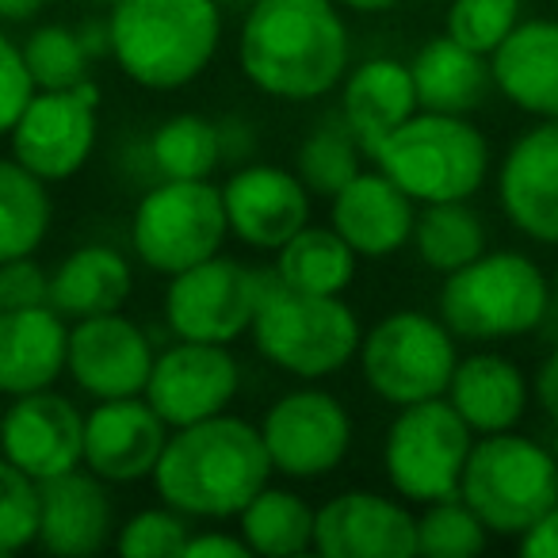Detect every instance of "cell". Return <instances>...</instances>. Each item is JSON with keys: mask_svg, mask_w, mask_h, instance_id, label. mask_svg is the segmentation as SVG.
<instances>
[{"mask_svg": "<svg viewBox=\"0 0 558 558\" xmlns=\"http://www.w3.org/2000/svg\"><path fill=\"white\" fill-rule=\"evenodd\" d=\"M70 352V322L50 303L0 311V398L58 387Z\"/></svg>", "mask_w": 558, "mask_h": 558, "instance_id": "603a6c76", "label": "cell"}, {"mask_svg": "<svg viewBox=\"0 0 558 558\" xmlns=\"http://www.w3.org/2000/svg\"><path fill=\"white\" fill-rule=\"evenodd\" d=\"M413 248L425 268H433L436 276H451L486 253V222L471 207V199L425 203L417 207L413 222Z\"/></svg>", "mask_w": 558, "mask_h": 558, "instance_id": "1f68e13d", "label": "cell"}, {"mask_svg": "<svg viewBox=\"0 0 558 558\" xmlns=\"http://www.w3.org/2000/svg\"><path fill=\"white\" fill-rule=\"evenodd\" d=\"M50 0H0V24L16 27V24H35V20L47 12Z\"/></svg>", "mask_w": 558, "mask_h": 558, "instance_id": "bcb514c9", "label": "cell"}, {"mask_svg": "<svg viewBox=\"0 0 558 558\" xmlns=\"http://www.w3.org/2000/svg\"><path fill=\"white\" fill-rule=\"evenodd\" d=\"M341 119L352 126V134L360 138L364 154L372 157V149L387 138L390 131L405 123L410 116H417V85H413L410 62L398 58L375 54L364 62L349 65L341 81Z\"/></svg>", "mask_w": 558, "mask_h": 558, "instance_id": "cb8c5ba5", "label": "cell"}, {"mask_svg": "<svg viewBox=\"0 0 558 558\" xmlns=\"http://www.w3.org/2000/svg\"><path fill=\"white\" fill-rule=\"evenodd\" d=\"M149 165L157 180H210L222 169L218 146V119L180 111L169 116L146 134Z\"/></svg>", "mask_w": 558, "mask_h": 558, "instance_id": "d6a6232c", "label": "cell"}, {"mask_svg": "<svg viewBox=\"0 0 558 558\" xmlns=\"http://www.w3.org/2000/svg\"><path fill=\"white\" fill-rule=\"evenodd\" d=\"M520 24V0H451L444 32L474 54H494Z\"/></svg>", "mask_w": 558, "mask_h": 558, "instance_id": "f35d334b", "label": "cell"}, {"mask_svg": "<svg viewBox=\"0 0 558 558\" xmlns=\"http://www.w3.org/2000/svg\"><path fill=\"white\" fill-rule=\"evenodd\" d=\"M222 207L230 238L253 253H276L311 222L314 195L295 169L271 161H245L226 177Z\"/></svg>", "mask_w": 558, "mask_h": 558, "instance_id": "e0dca14e", "label": "cell"}, {"mask_svg": "<svg viewBox=\"0 0 558 558\" xmlns=\"http://www.w3.org/2000/svg\"><path fill=\"white\" fill-rule=\"evenodd\" d=\"M134 295V264L119 245L88 241L65 253L50 271V306L65 322L123 311Z\"/></svg>", "mask_w": 558, "mask_h": 558, "instance_id": "4316f807", "label": "cell"}, {"mask_svg": "<svg viewBox=\"0 0 558 558\" xmlns=\"http://www.w3.org/2000/svg\"><path fill=\"white\" fill-rule=\"evenodd\" d=\"M39 93L32 81L24 58V43L12 39L9 27L0 24V138H9L12 123L20 119V111L27 108V100Z\"/></svg>", "mask_w": 558, "mask_h": 558, "instance_id": "ab89813d", "label": "cell"}, {"mask_svg": "<svg viewBox=\"0 0 558 558\" xmlns=\"http://www.w3.org/2000/svg\"><path fill=\"white\" fill-rule=\"evenodd\" d=\"M0 413H4V398H0Z\"/></svg>", "mask_w": 558, "mask_h": 558, "instance_id": "db71d44e", "label": "cell"}, {"mask_svg": "<svg viewBox=\"0 0 558 558\" xmlns=\"http://www.w3.org/2000/svg\"><path fill=\"white\" fill-rule=\"evenodd\" d=\"M497 203L524 238L558 245V119H539L509 146L497 172Z\"/></svg>", "mask_w": 558, "mask_h": 558, "instance_id": "ffe728a7", "label": "cell"}, {"mask_svg": "<svg viewBox=\"0 0 558 558\" xmlns=\"http://www.w3.org/2000/svg\"><path fill=\"white\" fill-rule=\"evenodd\" d=\"M474 433L448 398L402 405L383 436V474L410 505L456 497Z\"/></svg>", "mask_w": 558, "mask_h": 558, "instance_id": "30bf717a", "label": "cell"}, {"mask_svg": "<svg viewBox=\"0 0 558 558\" xmlns=\"http://www.w3.org/2000/svg\"><path fill=\"white\" fill-rule=\"evenodd\" d=\"M372 161L417 207L471 199L489 177V142L466 116L417 111L372 149Z\"/></svg>", "mask_w": 558, "mask_h": 558, "instance_id": "8992f818", "label": "cell"}, {"mask_svg": "<svg viewBox=\"0 0 558 558\" xmlns=\"http://www.w3.org/2000/svg\"><path fill=\"white\" fill-rule=\"evenodd\" d=\"M24 58L32 70L35 88H77L85 81H93V54L81 43L77 27L65 24H39L27 32Z\"/></svg>", "mask_w": 558, "mask_h": 558, "instance_id": "d590c367", "label": "cell"}, {"mask_svg": "<svg viewBox=\"0 0 558 558\" xmlns=\"http://www.w3.org/2000/svg\"><path fill=\"white\" fill-rule=\"evenodd\" d=\"M195 520L172 505H149L126 517L116 532V550L126 558H184Z\"/></svg>", "mask_w": 558, "mask_h": 558, "instance_id": "8d00e7d4", "label": "cell"}, {"mask_svg": "<svg viewBox=\"0 0 558 558\" xmlns=\"http://www.w3.org/2000/svg\"><path fill=\"white\" fill-rule=\"evenodd\" d=\"M43 482L0 456V555H20L39 539Z\"/></svg>", "mask_w": 558, "mask_h": 558, "instance_id": "74e56055", "label": "cell"}, {"mask_svg": "<svg viewBox=\"0 0 558 558\" xmlns=\"http://www.w3.org/2000/svg\"><path fill=\"white\" fill-rule=\"evenodd\" d=\"M459 337L425 311H390L364 333L356 352L360 375L379 402L413 405L448 395L459 364Z\"/></svg>", "mask_w": 558, "mask_h": 558, "instance_id": "9c48e42d", "label": "cell"}, {"mask_svg": "<svg viewBox=\"0 0 558 558\" xmlns=\"http://www.w3.org/2000/svg\"><path fill=\"white\" fill-rule=\"evenodd\" d=\"M517 550L524 558H558V501L517 535Z\"/></svg>", "mask_w": 558, "mask_h": 558, "instance_id": "ee69618b", "label": "cell"}, {"mask_svg": "<svg viewBox=\"0 0 558 558\" xmlns=\"http://www.w3.org/2000/svg\"><path fill=\"white\" fill-rule=\"evenodd\" d=\"M169 433L146 395L93 402L85 410V466L108 486L146 482L154 478Z\"/></svg>", "mask_w": 558, "mask_h": 558, "instance_id": "d6986e66", "label": "cell"}, {"mask_svg": "<svg viewBox=\"0 0 558 558\" xmlns=\"http://www.w3.org/2000/svg\"><path fill=\"white\" fill-rule=\"evenodd\" d=\"M268 448L271 471L291 482H322L349 459L352 451V413L337 395L318 383H299L279 395L256 421Z\"/></svg>", "mask_w": 558, "mask_h": 558, "instance_id": "7c38bea8", "label": "cell"}, {"mask_svg": "<svg viewBox=\"0 0 558 558\" xmlns=\"http://www.w3.org/2000/svg\"><path fill=\"white\" fill-rule=\"evenodd\" d=\"M77 32H81V43H85V50L93 54V62H100V58H111V27H108V20H88V24H81Z\"/></svg>", "mask_w": 558, "mask_h": 558, "instance_id": "7dc6e473", "label": "cell"}, {"mask_svg": "<svg viewBox=\"0 0 558 558\" xmlns=\"http://www.w3.org/2000/svg\"><path fill=\"white\" fill-rule=\"evenodd\" d=\"M238 65L256 93L311 104L341 88L352 39L337 0H253L241 16Z\"/></svg>", "mask_w": 558, "mask_h": 558, "instance_id": "6da1fadb", "label": "cell"}, {"mask_svg": "<svg viewBox=\"0 0 558 558\" xmlns=\"http://www.w3.org/2000/svg\"><path fill=\"white\" fill-rule=\"evenodd\" d=\"M489 543V527L463 497H440L417 512V555L425 558H474Z\"/></svg>", "mask_w": 558, "mask_h": 558, "instance_id": "e575fe53", "label": "cell"}, {"mask_svg": "<svg viewBox=\"0 0 558 558\" xmlns=\"http://www.w3.org/2000/svg\"><path fill=\"white\" fill-rule=\"evenodd\" d=\"M54 222V195L43 177L16 161L0 157V264L16 256H35Z\"/></svg>", "mask_w": 558, "mask_h": 558, "instance_id": "4dcf8cb0", "label": "cell"}, {"mask_svg": "<svg viewBox=\"0 0 558 558\" xmlns=\"http://www.w3.org/2000/svg\"><path fill=\"white\" fill-rule=\"evenodd\" d=\"M248 543L238 527H195L184 547V558H248Z\"/></svg>", "mask_w": 558, "mask_h": 558, "instance_id": "b9f144b4", "label": "cell"}, {"mask_svg": "<svg viewBox=\"0 0 558 558\" xmlns=\"http://www.w3.org/2000/svg\"><path fill=\"white\" fill-rule=\"evenodd\" d=\"M100 142V93L93 81L77 88H39L9 131V154L47 184L73 180Z\"/></svg>", "mask_w": 558, "mask_h": 558, "instance_id": "4fadbf2b", "label": "cell"}, {"mask_svg": "<svg viewBox=\"0 0 558 558\" xmlns=\"http://www.w3.org/2000/svg\"><path fill=\"white\" fill-rule=\"evenodd\" d=\"M271 474L276 471L260 425L226 410L218 417L172 428L149 482L165 505L192 517L195 524H222L238 520Z\"/></svg>", "mask_w": 558, "mask_h": 558, "instance_id": "7a4b0ae2", "label": "cell"}, {"mask_svg": "<svg viewBox=\"0 0 558 558\" xmlns=\"http://www.w3.org/2000/svg\"><path fill=\"white\" fill-rule=\"evenodd\" d=\"M494 88L535 119H558V20H520L489 54Z\"/></svg>", "mask_w": 558, "mask_h": 558, "instance_id": "d4e9b609", "label": "cell"}, {"mask_svg": "<svg viewBox=\"0 0 558 558\" xmlns=\"http://www.w3.org/2000/svg\"><path fill=\"white\" fill-rule=\"evenodd\" d=\"M459 497L478 512L489 535L517 539L558 501V459L517 428L478 436L466 456Z\"/></svg>", "mask_w": 558, "mask_h": 558, "instance_id": "52a82bcc", "label": "cell"}, {"mask_svg": "<svg viewBox=\"0 0 558 558\" xmlns=\"http://www.w3.org/2000/svg\"><path fill=\"white\" fill-rule=\"evenodd\" d=\"M241 379L245 372L230 344L172 337L165 349H157L146 402L161 413L169 428H184L230 410L241 395Z\"/></svg>", "mask_w": 558, "mask_h": 558, "instance_id": "5bb4252c", "label": "cell"}, {"mask_svg": "<svg viewBox=\"0 0 558 558\" xmlns=\"http://www.w3.org/2000/svg\"><path fill=\"white\" fill-rule=\"evenodd\" d=\"M222 12L218 0H119L108 16L111 62L146 93H180L218 58Z\"/></svg>", "mask_w": 558, "mask_h": 558, "instance_id": "3957f363", "label": "cell"}, {"mask_svg": "<svg viewBox=\"0 0 558 558\" xmlns=\"http://www.w3.org/2000/svg\"><path fill=\"white\" fill-rule=\"evenodd\" d=\"M260 283L264 271L253 264L226 253L207 256V260L169 276L161 295L165 329L180 341L238 344L253 326Z\"/></svg>", "mask_w": 558, "mask_h": 558, "instance_id": "8fae6325", "label": "cell"}, {"mask_svg": "<svg viewBox=\"0 0 558 558\" xmlns=\"http://www.w3.org/2000/svg\"><path fill=\"white\" fill-rule=\"evenodd\" d=\"M337 4L349 9V12H356V16H383V12L398 9L402 0H337Z\"/></svg>", "mask_w": 558, "mask_h": 558, "instance_id": "c3c4849f", "label": "cell"}, {"mask_svg": "<svg viewBox=\"0 0 558 558\" xmlns=\"http://www.w3.org/2000/svg\"><path fill=\"white\" fill-rule=\"evenodd\" d=\"M154 360H157L154 337L134 318H126L123 311L70 322L65 379H70L88 402L146 395Z\"/></svg>", "mask_w": 558, "mask_h": 558, "instance_id": "9a60e30c", "label": "cell"}, {"mask_svg": "<svg viewBox=\"0 0 558 558\" xmlns=\"http://www.w3.org/2000/svg\"><path fill=\"white\" fill-rule=\"evenodd\" d=\"M256 356L299 383H322L356 360L364 326L344 295H306L264 271L253 326Z\"/></svg>", "mask_w": 558, "mask_h": 558, "instance_id": "277c9868", "label": "cell"}, {"mask_svg": "<svg viewBox=\"0 0 558 558\" xmlns=\"http://www.w3.org/2000/svg\"><path fill=\"white\" fill-rule=\"evenodd\" d=\"M448 398L474 436L509 433L527 413V375L501 352H471L459 356L456 375L448 383Z\"/></svg>", "mask_w": 558, "mask_h": 558, "instance_id": "484cf974", "label": "cell"}, {"mask_svg": "<svg viewBox=\"0 0 558 558\" xmlns=\"http://www.w3.org/2000/svg\"><path fill=\"white\" fill-rule=\"evenodd\" d=\"M314 520L318 509L291 486H264L238 512V532L248 550L260 558H295L314 550Z\"/></svg>", "mask_w": 558, "mask_h": 558, "instance_id": "f546056e", "label": "cell"}, {"mask_svg": "<svg viewBox=\"0 0 558 558\" xmlns=\"http://www.w3.org/2000/svg\"><path fill=\"white\" fill-rule=\"evenodd\" d=\"M410 73L417 85L421 111H444V116H471L474 108H482L489 85H494L489 58L466 50L448 32L428 39L413 54Z\"/></svg>", "mask_w": 558, "mask_h": 558, "instance_id": "83f0119b", "label": "cell"}, {"mask_svg": "<svg viewBox=\"0 0 558 558\" xmlns=\"http://www.w3.org/2000/svg\"><path fill=\"white\" fill-rule=\"evenodd\" d=\"M0 311H4V295H0Z\"/></svg>", "mask_w": 558, "mask_h": 558, "instance_id": "f5cc1de1", "label": "cell"}, {"mask_svg": "<svg viewBox=\"0 0 558 558\" xmlns=\"http://www.w3.org/2000/svg\"><path fill=\"white\" fill-rule=\"evenodd\" d=\"M417 203L383 169H360L329 199V226L356 248L360 260H387L413 241Z\"/></svg>", "mask_w": 558, "mask_h": 558, "instance_id": "7402d4cb", "label": "cell"}, {"mask_svg": "<svg viewBox=\"0 0 558 558\" xmlns=\"http://www.w3.org/2000/svg\"><path fill=\"white\" fill-rule=\"evenodd\" d=\"M0 456L47 482L85 466V410L62 390H35L4 402Z\"/></svg>", "mask_w": 558, "mask_h": 558, "instance_id": "2e32d148", "label": "cell"}, {"mask_svg": "<svg viewBox=\"0 0 558 558\" xmlns=\"http://www.w3.org/2000/svg\"><path fill=\"white\" fill-rule=\"evenodd\" d=\"M532 395H535V402H539V410L558 425V349H550L547 356H543L539 372H535V379H532Z\"/></svg>", "mask_w": 558, "mask_h": 558, "instance_id": "f6af8a7d", "label": "cell"}, {"mask_svg": "<svg viewBox=\"0 0 558 558\" xmlns=\"http://www.w3.org/2000/svg\"><path fill=\"white\" fill-rule=\"evenodd\" d=\"M96 4H108V9H116V4H119V0H96Z\"/></svg>", "mask_w": 558, "mask_h": 558, "instance_id": "f907efd6", "label": "cell"}, {"mask_svg": "<svg viewBox=\"0 0 558 558\" xmlns=\"http://www.w3.org/2000/svg\"><path fill=\"white\" fill-rule=\"evenodd\" d=\"M218 146H222V165H245L256 161V126L241 116L218 119Z\"/></svg>", "mask_w": 558, "mask_h": 558, "instance_id": "7bdbcfd3", "label": "cell"}, {"mask_svg": "<svg viewBox=\"0 0 558 558\" xmlns=\"http://www.w3.org/2000/svg\"><path fill=\"white\" fill-rule=\"evenodd\" d=\"M0 295H4V306L50 303V271L35 256H16L0 264Z\"/></svg>", "mask_w": 558, "mask_h": 558, "instance_id": "60d3db41", "label": "cell"}, {"mask_svg": "<svg viewBox=\"0 0 558 558\" xmlns=\"http://www.w3.org/2000/svg\"><path fill=\"white\" fill-rule=\"evenodd\" d=\"M218 4H222V9H248L253 0H218Z\"/></svg>", "mask_w": 558, "mask_h": 558, "instance_id": "681fc988", "label": "cell"}, {"mask_svg": "<svg viewBox=\"0 0 558 558\" xmlns=\"http://www.w3.org/2000/svg\"><path fill=\"white\" fill-rule=\"evenodd\" d=\"M436 306L459 341H509L543 326L550 311V283L532 256L486 248L478 260L444 276Z\"/></svg>", "mask_w": 558, "mask_h": 558, "instance_id": "5b68a950", "label": "cell"}, {"mask_svg": "<svg viewBox=\"0 0 558 558\" xmlns=\"http://www.w3.org/2000/svg\"><path fill=\"white\" fill-rule=\"evenodd\" d=\"M276 271L288 288L306 291V295H344L352 288L360 268V256L333 226L306 222L295 238H288L276 248Z\"/></svg>", "mask_w": 558, "mask_h": 558, "instance_id": "f1b7e54d", "label": "cell"}, {"mask_svg": "<svg viewBox=\"0 0 558 558\" xmlns=\"http://www.w3.org/2000/svg\"><path fill=\"white\" fill-rule=\"evenodd\" d=\"M230 238L222 184L210 180H157L142 187L131 215V253L154 276H177L222 253Z\"/></svg>", "mask_w": 558, "mask_h": 558, "instance_id": "ba28073f", "label": "cell"}, {"mask_svg": "<svg viewBox=\"0 0 558 558\" xmlns=\"http://www.w3.org/2000/svg\"><path fill=\"white\" fill-rule=\"evenodd\" d=\"M314 555L322 558H413L417 512L402 497L375 489H344L318 505Z\"/></svg>", "mask_w": 558, "mask_h": 558, "instance_id": "ac0fdd59", "label": "cell"}, {"mask_svg": "<svg viewBox=\"0 0 558 558\" xmlns=\"http://www.w3.org/2000/svg\"><path fill=\"white\" fill-rule=\"evenodd\" d=\"M364 157L367 154L356 134H352V126L341 119V111H333V116L318 119V123L311 126V134L299 142L295 165H291V169L311 187V195L333 199V195L364 169Z\"/></svg>", "mask_w": 558, "mask_h": 558, "instance_id": "836d02e7", "label": "cell"}, {"mask_svg": "<svg viewBox=\"0 0 558 558\" xmlns=\"http://www.w3.org/2000/svg\"><path fill=\"white\" fill-rule=\"evenodd\" d=\"M116 532L119 524L111 489L88 466L43 482L35 547L58 558H88L108 543H116Z\"/></svg>", "mask_w": 558, "mask_h": 558, "instance_id": "44dd1931", "label": "cell"}, {"mask_svg": "<svg viewBox=\"0 0 558 558\" xmlns=\"http://www.w3.org/2000/svg\"><path fill=\"white\" fill-rule=\"evenodd\" d=\"M555 291H558V264H555Z\"/></svg>", "mask_w": 558, "mask_h": 558, "instance_id": "816d5d0a", "label": "cell"}]
</instances>
